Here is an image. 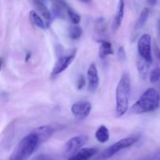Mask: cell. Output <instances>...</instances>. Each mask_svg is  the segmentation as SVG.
Segmentation results:
<instances>
[{
    "instance_id": "7a4b0ae2",
    "label": "cell",
    "mask_w": 160,
    "mask_h": 160,
    "mask_svg": "<svg viewBox=\"0 0 160 160\" xmlns=\"http://www.w3.org/2000/svg\"><path fill=\"white\" fill-rule=\"evenodd\" d=\"M160 104V94L156 89L148 88L131 108L134 114H142L156 110Z\"/></svg>"
},
{
    "instance_id": "484cf974",
    "label": "cell",
    "mask_w": 160,
    "mask_h": 160,
    "mask_svg": "<svg viewBox=\"0 0 160 160\" xmlns=\"http://www.w3.org/2000/svg\"><path fill=\"white\" fill-rule=\"evenodd\" d=\"M156 57H157L158 60H159V63H160V49L159 47L156 46Z\"/></svg>"
},
{
    "instance_id": "2e32d148",
    "label": "cell",
    "mask_w": 160,
    "mask_h": 160,
    "mask_svg": "<svg viewBox=\"0 0 160 160\" xmlns=\"http://www.w3.org/2000/svg\"><path fill=\"white\" fill-rule=\"evenodd\" d=\"M149 65L150 63H148L145 59L139 56L137 61V67L141 78L142 79H146L147 78V76L148 74V70H149Z\"/></svg>"
},
{
    "instance_id": "d4e9b609",
    "label": "cell",
    "mask_w": 160,
    "mask_h": 160,
    "mask_svg": "<svg viewBox=\"0 0 160 160\" xmlns=\"http://www.w3.org/2000/svg\"><path fill=\"white\" fill-rule=\"evenodd\" d=\"M145 160H160V152H159L156 153V154H155L154 156H151V157L148 158V159Z\"/></svg>"
},
{
    "instance_id": "f546056e",
    "label": "cell",
    "mask_w": 160,
    "mask_h": 160,
    "mask_svg": "<svg viewBox=\"0 0 160 160\" xmlns=\"http://www.w3.org/2000/svg\"><path fill=\"white\" fill-rule=\"evenodd\" d=\"M79 1L82 2H84V3H89L92 2V0H79Z\"/></svg>"
},
{
    "instance_id": "603a6c76",
    "label": "cell",
    "mask_w": 160,
    "mask_h": 160,
    "mask_svg": "<svg viewBox=\"0 0 160 160\" xmlns=\"http://www.w3.org/2000/svg\"><path fill=\"white\" fill-rule=\"evenodd\" d=\"M30 160H54L51 156L48 154H38Z\"/></svg>"
},
{
    "instance_id": "ac0fdd59",
    "label": "cell",
    "mask_w": 160,
    "mask_h": 160,
    "mask_svg": "<svg viewBox=\"0 0 160 160\" xmlns=\"http://www.w3.org/2000/svg\"><path fill=\"white\" fill-rule=\"evenodd\" d=\"M68 35L73 40H78V39L81 38L83 34V30L82 28L78 24H72L69 26L68 30Z\"/></svg>"
},
{
    "instance_id": "3957f363",
    "label": "cell",
    "mask_w": 160,
    "mask_h": 160,
    "mask_svg": "<svg viewBox=\"0 0 160 160\" xmlns=\"http://www.w3.org/2000/svg\"><path fill=\"white\" fill-rule=\"evenodd\" d=\"M40 145L37 135L31 132L20 141L8 160H28Z\"/></svg>"
},
{
    "instance_id": "277c9868",
    "label": "cell",
    "mask_w": 160,
    "mask_h": 160,
    "mask_svg": "<svg viewBox=\"0 0 160 160\" xmlns=\"http://www.w3.org/2000/svg\"><path fill=\"white\" fill-rule=\"evenodd\" d=\"M139 139H140V136L139 135L129 136V137L120 139V141L114 143L113 145L103 150L100 154H98L96 156V158L94 159V160H106L110 159L121 150L134 145V144L138 142Z\"/></svg>"
},
{
    "instance_id": "8fae6325",
    "label": "cell",
    "mask_w": 160,
    "mask_h": 160,
    "mask_svg": "<svg viewBox=\"0 0 160 160\" xmlns=\"http://www.w3.org/2000/svg\"><path fill=\"white\" fill-rule=\"evenodd\" d=\"M32 132L37 135L40 144H42L50 139L54 133V129L51 126H42L35 128Z\"/></svg>"
},
{
    "instance_id": "8992f818",
    "label": "cell",
    "mask_w": 160,
    "mask_h": 160,
    "mask_svg": "<svg viewBox=\"0 0 160 160\" xmlns=\"http://www.w3.org/2000/svg\"><path fill=\"white\" fill-rule=\"evenodd\" d=\"M138 51L140 57L151 64L152 62V38L150 34H144L138 41Z\"/></svg>"
},
{
    "instance_id": "7402d4cb",
    "label": "cell",
    "mask_w": 160,
    "mask_h": 160,
    "mask_svg": "<svg viewBox=\"0 0 160 160\" xmlns=\"http://www.w3.org/2000/svg\"><path fill=\"white\" fill-rule=\"evenodd\" d=\"M117 58L120 61H125L127 59V55L126 52H125L124 48L123 46H120L118 48V51H117Z\"/></svg>"
},
{
    "instance_id": "ba28073f",
    "label": "cell",
    "mask_w": 160,
    "mask_h": 160,
    "mask_svg": "<svg viewBox=\"0 0 160 160\" xmlns=\"http://www.w3.org/2000/svg\"><path fill=\"white\" fill-rule=\"evenodd\" d=\"M92 108V104L88 101H79L72 105L70 110L76 118L83 120L90 114Z\"/></svg>"
},
{
    "instance_id": "d6986e66",
    "label": "cell",
    "mask_w": 160,
    "mask_h": 160,
    "mask_svg": "<svg viewBox=\"0 0 160 160\" xmlns=\"http://www.w3.org/2000/svg\"><path fill=\"white\" fill-rule=\"evenodd\" d=\"M29 17L31 21L34 23L35 26H37L38 28H39L40 29L44 30L45 28V24L44 23L43 20L42 19V17L38 15L36 11L31 10L29 12Z\"/></svg>"
},
{
    "instance_id": "9a60e30c",
    "label": "cell",
    "mask_w": 160,
    "mask_h": 160,
    "mask_svg": "<svg viewBox=\"0 0 160 160\" xmlns=\"http://www.w3.org/2000/svg\"><path fill=\"white\" fill-rule=\"evenodd\" d=\"M113 54L112 44L107 41H102L98 50V55L101 59H105L106 56Z\"/></svg>"
},
{
    "instance_id": "83f0119b",
    "label": "cell",
    "mask_w": 160,
    "mask_h": 160,
    "mask_svg": "<svg viewBox=\"0 0 160 160\" xmlns=\"http://www.w3.org/2000/svg\"><path fill=\"white\" fill-rule=\"evenodd\" d=\"M31 52H27V54H26V58H25V61H26V62H28V61L30 59H31Z\"/></svg>"
},
{
    "instance_id": "30bf717a",
    "label": "cell",
    "mask_w": 160,
    "mask_h": 160,
    "mask_svg": "<svg viewBox=\"0 0 160 160\" xmlns=\"http://www.w3.org/2000/svg\"><path fill=\"white\" fill-rule=\"evenodd\" d=\"M98 150L95 148H81L73 155L67 159V160H89L95 156Z\"/></svg>"
},
{
    "instance_id": "4316f807",
    "label": "cell",
    "mask_w": 160,
    "mask_h": 160,
    "mask_svg": "<svg viewBox=\"0 0 160 160\" xmlns=\"http://www.w3.org/2000/svg\"><path fill=\"white\" fill-rule=\"evenodd\" d=\"M147 2L150 6H155L157 3V0H147Z\"/></svg>"
},
{
    "instance_id": "ffe728a7",
    "label": "cell",
    "mask_w": 160,
    "mask_h": 160,
    "mask_svg": "<svg viewBox=\"0 0 160 160\" xmlns=\"http://www.w3.org/2000/svg\"><path fill=\"white\" fill-rule=\"evenodd\" d=\"M67 13L69 19L70 20V21H71L73 24H78V23L81 22V17H80V15L78 12H75L73 9H72L71 8H67Z\"/></svg>"
},
{
    "instance_id": "5b68a950",
    "label": "cell",
    "mask_w": 160,
    "mask_h": 160,
    "mask_svg": "<svg viewBox=\"0 0 160 160\" xmlns=\"http://www.w3.org/2000/svg\"><path fill=\"white\" fill-rule=\"evenodd\" d=\"M88 141V135H78L69 139L63 147V155L66 158H69L79 151Z\"/></svg>"
},
{
    "instance_id": "44dd1931",
    "label": "cell",
    "mask_w": 160,
    "mask_h": 160,
    "mask_svg": "<svg viewBox=\"0 0 160 160\" xmlns=\"http://www.w3.org/2000/svg\"><path fill=\"white\" fill-rule=\"evenodd\" d=\"M149 80L151 83H156L160 81V68L156 67L151 71L149 75Z\"/></svg>"
},
{
    "instance_id": "5bb4252c",
    "label": "cell",
    "mask_w": 160,
    "mask_h": 160,
    "mask_svg": "<svg viewBox=\"0 0 160 160\" xmlns=\"http://www.w3.org/2000/svg\"><path fill=\"white\" fill-rule=\"evenodd\" d=\"M34 2V5L36 7L37 10L38 11L39 13L47 20H50L52 18V14L49 9H48L46 6H45V2H43L38 1V0H33Z\"/></svg>"
},
{
    "instance_id": "7c38bea8",
    "label": "cell",
    "mask_w": 160,
    "mask_h": 160,
    "mask_svg": "<svg viewBox=\"0 0 160 160\" xmlns=\"http://www.w3.org/2000/svg\"><path fill=\"white\" fill-rule=\"evenodd\" d=\"M124 0H119L117 6V12H116L115 17H114L113 23H112V28H113L114 31H117L121 25L123 17H124Z\"/></svg>"
},
{
    "instance_id": "4dcf8cb0",
    "label": "cell",
    "mask_w": 160,
    "mask_h": 160,
    "mask_svg": "<svg viewBox=\"0 0 160 160\" xmlns=\"http://www.w3.org/2000/svg\"><path fill=\"white\" fill-rule=\"evenodd\" d=\"M38 1H41V2H45V0H38Z\"/></svg>"
},
{
    "instance_id": "cb8c5ba5",
    "label": "cell",
    "mask_w": 160,
    "mask_h": 160,
    "mask_svg": "<svg viewBox=\"0 0 160 160\" xmlns=\"http://www.w3.org/2000/svg\"><path fill=\"white\" fill-rule=\"evenodd\" d=\"M85 84H86L85 78H84V77L83 76V75H81L78 81V89H79V90L82 89L85 86Z\"/></svg>"
},
{
    "instance_id": "f1b7e54d",
    "label": "cell",
    "mask_w": 160,
    "mask_h": 160,
    "mask_svg": "<svg viewBox=\"0 0 160 160\" xmlns=\"http://www.w3.org/2000/svg\"><path fill=\"white\" fill-rule=\"evenodd\" d=\"M3 63V59L2 58H0V70H2V67Z\"/></svg>"
},
{
    "instance_id": "6da1fadb",
    "label": "cell",
    "mask_w": 160,
    "mask_h": 160,
    "mask_svg": "<svg viewBox=\"0 0 160 160\" xmlns=\"http://www.w3.org/2000/svg\"><path fill=\"white\" fill-rule=\"evenodd\" d=\"M131 78L128 73L122 75L116 89V114L121 117L128 112L131 95Z\"/></svg>"
},
{
    "instance_id": "1f68e13d",
    "label": "cell",
    "mask_w": 160,
    "mask_h": 160,
    "mask_svg": "<svg viewBox=\"0 0 160 160\" xmlns=\"http://www.w3.org/2000/svg\"><path fill=\"white\" fill-rule=\"evenodd\" d=\"M159 30H160V20H159Z\"/></svg>"
},
{
    "instance_id": "9c48e42d",
    "label": "cell",
    "mask_w": 160,
    "mask_h": 160,
    "mask_svg": "<svg viewBox=\"0 0 160 160\" xmlns=\"http://www.w3.org/2000/svg\"><path fill=\"white\" fill-rule=\"evenodd\" d=\"M88 81V91L92 93L96 92L99 85V77L95 63H92L88 67L87 73Z\"/></svg>"
},
{
    "instance_id": "52a82bcc",
    "label": "cell",
    "mask_w": 160,
    "mask_h": 160,
    "mask_svg": "<svg viewBox=\"0 0 160 160\" xmlns=\"http://www.w3.org/2000/svg\"><path fill=\"white\" fill-rule=\"evenodd\" d=\"M75 56H76V51L74 50L70 54L60 56L53 67L52 70V76L56 77L65 71L74 60Z\"/></svg>"
},
{
    "instance_id": "e0dca14e",
    "label": "cell",
    "mask_w": 160,
    "mask_h": 160,
    "mask_svg": "<svg viewBox=\"0 0 160 160\" xmlns=\"http://www.w3.org/2000/svg\"><path fill=\"white\" fill-rule=\"evenodd\" d=\"M150 11L148 8H144L141 12L140 15H139L138 19L137 22L135 24L136 29H141L142 27L145 26L146 22L148 21V17H149Z\"/></svg>"
},
{
    "instance_id": "4fadbf2b",
    "label": "cell",
    "mask_w": 160,
    "mask_h": 160,
    "mask_svg": "<svg viewBox=\"0 0 160 160\" xmlns=\"http://www.w3.org/2000/svg\"><path fill=\"white\" fill-rule=\"evenodd\" d=\"M95 138L98 142L104 144L107 142L109 139V129L104 125H102L95 131Z\"/></svg>"
}]
</instances>
